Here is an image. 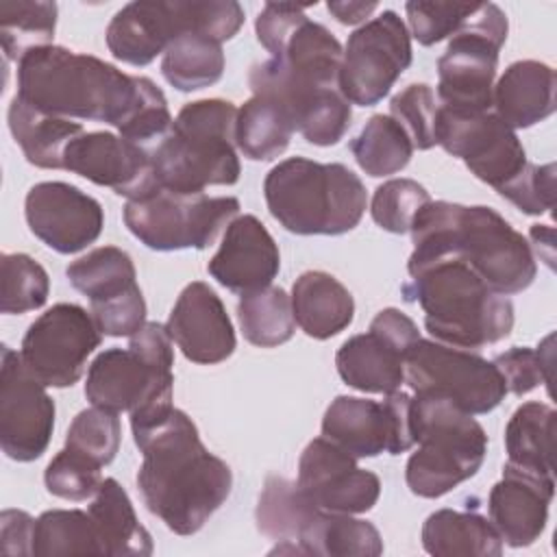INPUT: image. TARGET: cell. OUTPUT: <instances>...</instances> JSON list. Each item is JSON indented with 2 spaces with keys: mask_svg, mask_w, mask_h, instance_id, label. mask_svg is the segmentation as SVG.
<instances>
[{
  "mask_svg": "<svg viewBox=\"0 0 557 557\" xmlns=\"http://www.w3.org/2000/svg\"><path fill=\"white\" fill-rule=\"evenodd\" d=\"M133 440L144 455L137 487L148 511L176 535L198 533L231 494L228 463L205 448L191 418L176 407Z\"/></svg>",
  "mask_w": 557,
  "mask_h": 557,
  "instance_id": "6da1fadb",
  "label": "cell"
},
{
  "mask_svg": "<svg viewBox=\"0 0 557 557\" xmlns=\"http://www.w3.org/2000/svg\"><path fill=\"white\" fill-rule=\"evenodd\" d=\"M159 94L150 78L63 46H41L17 61V98L50 115L107 122L117 133Z\"/></svg>",
  "mask_w": 557,
  "mask_h": 557,
  "instance_id": "7a4b0ae2",
  "label": "cell"
},
{
  "mask_svg": "<svg viewBox=\"0 0 557 557\" xmlns=\"http://www.w3.org/2000/svg\"><path fill=\"white\" fill-rule=\"evenodd\" d=\"M409 261L453 257L503 296L524 292L537 274L531 244L492 207L429 200L409 228Z\"/></svg>",
  "mask_w": 557,
  "mask_h": 557,
  "instance_id": "3957f363",
  "label": "cell"
},
{
  "mask_svg": "<svg viewBox=\"0 0 557 557\" xmlns=\"http://www.w3.org/2000/svg\"><path fill=\"white\" fill-rule=\"evenodd\" d=\"M409 281L403 285L407 302L424 311L426 331L442 344L481 348L505 339L513 329V305L494 292L472 268L435 257L407 263Z\"/></svg>",
  "mask_w": 557,
  "mask_h": 557,
  "instance_id": "277c9868",
  "label": "cell"
},
{
  "mask_svg": "<svg viewBox=\"0 0 557 557\" xmlns=\"http://www.w3.org/2000/svg\"><path fill=\"white\" fill-rule=\"evenodd\" d=\"M174 348L161 324L135 333L128 348L102 350L87 370L85 396L94 407L128 411L133 435L154 426L172 409Z\"/></svg>",
  "mask_w": 557,
  "mask_h": 557,
  "instance_id": "5b68a950",
  "label": "cell"
},
{
  "mask_svg": "<svg viewBox=\"0 0 557 557\" xmlns=\"http://www.w3.org/2000/svg\"><path fill=\"white\" fill-rule=\"evenodd\" d=\"M272 218L296 235H344L368 205L361 178L344 163H318L292 157L276 163L263 181Z\"/></svg>",
  "mask_w": 557,
  "mask_h": 557,
  "instance_id": "8992f818",
  "label": "cell"
},
{
  "mask_svg": "<svg viewBox=\"0 0 557 557\" xmlns=\"http://www.w3.org/2000/svg\"><path fill=\"white\" fill-rule=\"evenodd\" d=\"M237 109L228 100L187 102L170 133L150 150L157 181L176 194H205L211 185L239 181L235 146Z\"/></svg>",
  "mask_w": 557,
  "mask_h": 557,
  "instance_id": "52a82bcc",
  "label": "cell"
},
{
  "mask_svg": "<svg viewBox=\"0 0 557 557\" xmlns=\"http://www.w3.org/2000/svg\"><path fill=\"white\" fill-rule=\"evenodd\" d=\"M416 453L407 459V487L420 498H440L472 479L483 466L487 435L472 413L431 392L411 396Z\"/></svg>",
  "mask_w": 557,
  "mask_h": 557,
  "instance_id": "ba28073f",
  "label": "cell"
},
{
  "mask_svg": "<svg viewBox=\"0 0 557 557\" xmlns=\"http://www.w3.org/2000/svg\"><path fill=\"white\" fill-rule=\"evenodd\" d=\"M237 213L239 200L233 196L176 194L159 185L141 198L126 200L124 224L150 250H202Z\"/></svg>",
  "mask_w": 557,
  "mask_h": 557,
  "instance_id": "9c48e42d",
  "label": "cell"
},
{
  "mask_svg": "<svg viewBox=\"0 0 557 557\" xmlns=\"http://www.w3.org/2000/svg\"><path fill=\"white\" fill-rule=\"evenodd\" d=\"M507 15L494 2H479L468 24L455 33L437 61L440 107L483 113L492 111L498 52L507 39Z\"/></svg>",
  "mask_w": 557,
  "mask_h": 557,
  "instance_id": "30bf717a",
  "label": "cell"
},
{
  "mask_svg": "<svg viewBox=\"0 0 557 557\" xmlns=\"http://www.w3.org/2000/svg\"><path fill=\"white\" fill-rule=\"evenodd\" d=\"M405 383L418 392L446 396L472 416L494 411L507 396L494 361L437 339H418L405 355Z\"/></svg>",
  "mask_w": 557,
  "mask_h": 557,
  "instance_id": "8fae6325",
  "label": "cell"
},
{
  "mask_svg": "<svg viewBox=\"0 0 557 557\" xmlns=\"http://www.w3.org/2000/svg\"><path fill=\"white\" fill-rule=\"evenodd\" d=\"M411 35L403 17L385 9L348 37L337 81L339 91L350 104L372 107L389 94L411 65Z\"/></svg>",
  "mask_w": 557,
  "mask_h": 557,
  "instance_id": "7c38bea8",
  "label": "cell"
},
{
  "mask_svg": "<svg viewBox=\"0 0 557 557\" xmlns=\"http://www.w3.org/2000/svg\"><path fill=\"white\" fill-rule=\"evenodd\" d=\"M100 335L87 309L74 302H59L28 326L20 357L46 387H72L83 376L87 357L100 346Z\"/></svg>",
  "mask_w": 557,
  "mask_h": 557,
  "instance_id": "4fadbf2b",
  "label": "cell"
},
{
  "mask_svg": "<svg viewBox=\"0 0 557 557\" xmlns=\"http://www.w3.org/2000/svg\"><path fill=\"white\" fill-rule=\"evenodd\" d=\"M435 141L496 191L507 187L529 165L516 131L494 111L463 113L440 107Z\"/></svg>",
  "mask_w": 557,
  "mask_h": 557,
  "instance_id": "5bb4252c",
  "label": "cell"
},
{
  "mask_svg": "<svg viewBox=\"0 0 557 557\" xmlns=\"http://www.w3.org/2000/svg\"><path fill=\"white\" fill-rule=\"evenodd\" d=\"M322 437L355 459L381 453L400 455L416 446L411 429V396L385 394V400L337 396L324 411Z\"/></svg>",
  "mask_w": 557,
  "mask_h": 557,
  "instance_id": "9a60e30c",
  "label": "cell"
},
{
  "mask_svg": "<svg viewBox=\"0 0 557 557\" xmlns=\"http://www.w3.org/2000/svg\"><path fill=\"white\" fill-rule=\"evenodd\" d=\"M420 339L416 322L400 309L387 307L374 315L370 331L348 337L335 366L342 381L359 392L392 394L405 383V355Z\"/></svg>",
  "mask_w": 557,
  "mask_h": 557,
  "instance_id": "2e32d148",
  "label": "cell"
},
{
  "mask_svg": "<svg viewBox=\"0 0 557 557\" xmlns=\"http://www.w3.org/2000/svg\"><path fill=\"white\" fill-rule=\"evenodd\" d=\"M54 400L24 366L20 352L0 350V446L20 463L39 459L54 431Z\"/></svg>",
  "mask_w": 557,
  "mask_h": 557,
  "instance_id": "e0dca14e",
  "label": "cell"
},
{
  "mask_svg": "<svg viewBox=\"0 0 557 557\" xmlns=\"http://www.w3.org/2000/svg\"><path fill=\"white\" fill-rule=\"evenodd\" d=\"M252 96L274 102L298 131L313 146L337 144L352 117L350 102L339 87H320L289 76L276 61L252 65L248 76Z\"/></svg>",
  "mask_w": 557,
  "mask_h": 557,
  "instance_id": "ac0fdd59",
  "label": "cell"
},
{
  "mask_svg": "<svg viewBox=\"0 0 557 557\" xmlns=\"http://www.w3.org/2000/svg\"><path fill=\"white\" fill-rule=\"evenodd\" d=\"M24 215L30 233L59 255L94 244L104 226L100 202L63 181H44L28 189Z\"/></svg>",
  "mask_w": 557,
  "mask_h": 557,
  "instance_id": "d6986e66",
  "label": "cell"
},
{
  "mask_svg": "<svg viewBox=\"0 0 557 557\" xmlns=\"http://www.w3.org/2000/svg\"><path fill=\"white\" fill-rule=\"evenodd\" d=\"M296 483L320 509L333 513H366L381 496V479L326 437L305 446Z\"/></svg>",
  "mask_w": 557,
  "mask_h": 557,
  "instance_id": "ffe728a7",
  "label": "cell"
},
{
  "mask_svg": "<svg viewBox=\"0 0 557 557\" xmlns=\"http://www.w3.org/2000/svg\"><path fill=\"white\" fill-rule=\"evenodd\" d=\"M63 170L109 187L128 200L159 187L150 152L107 131L83 133L70 141L63 154Z\"/></svg>",
  "mask_w": 557,
  "mask_h": 557,
  "instance_id": "44dd1931",
  "label": "cell"
},
{
  "mask_svg": "<svg viewBox=\"0 0 557 557\" xmlns=\"http://www.w3.org/2000/svg\"><path fill=\"white\" fill-rule=\"evenodd\" d=\"M185 33H194L191 0H137L111 17L104 39L117 61L141 67Z\"/></svg>",
  "mask_w": 557,
  "mask_h": 557,
  "instance_id": "7402d4cb",
  "label": "cell"
},
{
  "mask_svg": "<svg viewBox=\"0 0 557 557\" xmlns=\"http://www.w3.org/2000/svg\"><path fill=\"white\" fill-rule=\"evenodd\" d=\"M165 326L185 359L200 366L226 361L237 344L220 296L202 281L183 287Z\"/></svg>",
  "mask_w": 557,
  "mask_h": 557,
  "instance_id": "603a6c76",
  "label": "cell"
},
{
  "mask_svg": "<svg viewBox=\"0 0 557 557\" xmlns=\"http://www.w3.org/2000/svg\"><path fill=\"white\" fill-rule=\"evenodd\" d=\"M553 496L555 476L505 463L503 479L494 483L487 496L490 522L505 544L531 546L546 529Z\"/></svg>",
  "mask_w": 557,
  "mask_h": 557,
  "instance_id": "cb8c5ba5",
  "label": "cell"
},
{
  "mask_svg": "<svg viewBox=\"0 0 557 557\" xmlns=\"http://www.w3.org/2000/svg\"><path fill=\"white\" fill-rule=\"evenodd\" d=\"M281 270V252L257 215H237L224 231L207 272L226 289L244 296L272 285Z\"/></svg>",
  "mask_w": 557,
  "mask_h": 557,
  "instance_id": "d4e9b609",
  "label": "cell"
},
{
  "mask_svg": "<svg viewBox=\"0 0 557 557\" xmlns=\"http://www.w3.org/2000/svg\"><path fill=\"white\" fill-rule=\"evenodd\" d=\"M555 70L542 61L511 63L492 91L494 113L513 131L531 128L555 111Z\"/></svg>",
  "mask_w": 557,
  "mask_h": 557,
  "instance_id": "484cf974",
  "label": "cell"
},
{
  "mask_svg": "<svg viewBox=\"0 0 557 557\" xmlns=\"http://www.w3.org/2000/svg\"><path fill=\"white\" fill-rule=\"evenodd\" d=\"M296 324L313 339H329L350 326L355 300L344 283L322 270L302 272L292 287Z\"/></svg>",
  "mask_w": 557,
  "mask_h": 557,
  "instance_id": "4316f807",
  "label": "cell"
},
{
  "mask_svg": "<svg viewBox=\"0 0 557 557\" xmlns=\"http://www.w3.org/2000/svg\"><path fill=\"white\" fill-rule=\"evenodd\" d=\"M289 553L322 557H376L383 553V537L368 520L352 518V513L318 509L289 546Z\"/></svg>",
  "mask_w": 557,
  "mask_h": 557,
  "instance_id": "83f0119b",
  "label": "cell"
},
{
  "mask_svg": "<svg viewBox=\"0 0 557 557\" xmlns=\"http://www.w3.org/2000/svg\"><path fill=\"white\" fill-rule=\"evenodd\" d=\"M9 128L26 161L46 170L63 168L65 148L85 133L81 122L44 113L17 96L9 104Z\"/></svg>",
  "mask_w": 557,
  "mask_h": 557,
  "instance_id": "f1b7e54d",
  "label": "cell"
},
{
  "mask_svg": "<svg viewBox=\"0 0 557 557\" xmlns=\"http://www.w3.org/2000/svg\"><path fill=\"white\" fill-rule=\"evenodd\" d=\"M104 555L144 557L152 553V537L139 522L126 490L113 479H102L87 507Z\"/></svg>",
  "mask_w": 557,
  "mask_h": 557,
  "instance_id": "f546056e",
  "label": "cell"
},
{
  "mask_svg": "<svg viewBox=\"0 0 557 557\" xmlns=\"http://www.w3.org/2000/svg\"><path fill=\"white\" fill-rule=\"evenodd\" d=\"M422 546L435 557H498L503 540L476 511L437 509L422 524Z\"/></svg>",
  "mask_w": 557,
  "mask_h": 557,
  "instance_id": "4dcf8cb0",
  "label": "cell"
},
{
  "mask_svg": "<svg viewBox=\"0 0 557 557\" xmlns=\"http://www.w3.org/2000/svg\"><path fill=\"white\" fill-rule=\"evenodd\" d=\"M344 48L337 37L322 24L305 20L287 39L283 50L272 57L289 76L320 85V87H339V67H342Z\"/></svg>",
  "mask_w": 557,
  "mask_h": 557,
  "instance_id": "1f68e13d",
  "label": "cell"
},
{
  "mask_svg": "<svg viewBox=\"0 0 557 557\" xmlns=\"http://www.w3.org/2000/svg\"><path fill=\"white\" fill-rule=\"evenodd\" d=\"M555 409L546 403H522L505 426L507 463L555 476Z\"/></svg>",
  "mask_w": 557,
  "mask_h": 557,
  "instance_id": "d6a6232c",
  "label": "cell"
},
{
  "mask_svg": "<svg viewBox=\"0 0 557 557\" xmlns=\"http://www.w3.org/2000/svg\"><path fill=\"white\" fill-rule=\"evenodd\" d=\"M320 507L298 487L296 481L283 476H268L257 503V529L278 542L270 553H289L300 531L313 518Z\"/></svg>",
  "mask_w": 557,
  "mask_h": 557,
  "instance_id": "836d02e7",
  "label": "cell"
},
{
  "mask_svg": "<svg viewBox=\"0 0 557 557\" xmlns=\"http://www.w3.org/2000/svg\"><path fill=\"white\" fill-rule=\"evenodd\" d=\"M294 126L287 115L268 98L252 96L237 109L235 146L250 161L281 157L292 139Z\"/></svg>",
  "mask_w": 557,
  "mask_h": 557,
  "instance_id": "e575fe53",
  "label": "cell"
},
{
  "mask_svg": "<svg viewBox=\"0 0 557 557\" xmlns=\"http://www.w3.org/2000/svg\"><path fill=\"white\" fill-rule=\"evenodd\" d=\"M163 78L178 91H198L218 83L224 74L222 44L202 35L176 37L161 61Z\"/></svg>",
  "mask_w": 557,
  "mask_h": 557,
  "instance_id": "d590c367",
  "label": "cell"
},
{
  "mask_svg": "<svg viewBox=\"0 0 557 557\" xmlns=\"http://www.w3.org/2000/svg\"><path fill=\"white\" fill-rule=\"evenodd\" d=\"M237 318L246 342L259 348L281 346L296 331L292 296L276 285L244 294L237 302Z\"/></svg>",
  "mask_w": 557,
  "mask_h": 557,
  "instance_id": "8d00e7d4",
  "label": "cell"
},
{
  "mask_svg": "<svg viewBox=\"0 0 557 557\" xmlns=\"http://www.w3.org/2000/svg\"><path fill=\"white\" fill-rule=\"evenodd\" d=\"M350 152L368 176H389L407 168L413 144L392 115L376 113L350 141Z\"/></svg>",
  "mask_w": 557,
  "mask_h": 557,
  "instance_id": "74e56055",
  "label": "cell"
},
{
  "mask_svg": "<svg viewBox=\"0 0 557 557\" xmlns=\"http://www.w3.org/2000/svg\"><path fill=\"white\" fill-rule=\"evenodd\" d=\"M65 276L74 289L89 298V302L113 298L137 285L133 259L117 246H100L89 250L65 268Z\"/></svg>",
  "mask_w": 557,
  "mask_h": 557,
  "instance_id": "f35d334b",
  "label": "cell"
},
{
  "mask_svg": "<svg viewBox=\"0 0 557 557\" xmlns=\"http://www.w3.org/2000/svg\"><path fill=\"white\" fill-rule=\"evenodd\" d=\"M33 555H104L89 511L50 509L35 520Z\"/></svg>",
  "mask_w": 557,
  "mask_h": 557,
  "instance_id": "ab89813d",
  "label": "cell"
},
{
  "mask_svg": "<svg viewBox=\"0 0 557 557\" xmlns=\"http://www.w3.org/2000/svg\"><path fill=\"white\" fill-rule=\"evenodd\" d=\"M54 2H0V44L9 61L50 46L57 28Z\"/></svg>",
  "mask_w": 557,
  "mask_h": 557,
  "instance_id": "60d3db41",
  "label": "cell"
},
{
  "mask_svg": "<svg viewBox=\"0 0 557 557\" xmlns=\"http://www.w3.org/2000/svg\"><path fill=\"white\" fill-rule=\"evenodd\" d=\"M2 294L0 309L7 315L35 311L46 305L50 278L41 263L24 252L2 255Z\"/></svg>",
  "mask_w": 557,
  "mask_h": 557,
  "instance_id": "b9f144b4",
  "label": "cell"
},
{
  "mask_svg": "<svg viewBox=\"0 0 557 557\" xmlns=\"http://www.w3.org/2000/svg\"><path fill=\"white\" fill-rule=\"evenodd\" d=\"M122 442V424L115 411L102 407L83 409L70 424L65 448L91 459L100 468L109 466Z\"/></svg>",
  "mask_w": 557,
  "mask_h": 557,
  "instance_id": "7bdbcfd3",
  "label": "cell"
},
{
  "mask_svg": "<svg viewBox=\"0 0 557 557\" xmlns=\"http://www.w3.org/2000/svg\"><path fill=\"white\" fill-rule=\"evenodd\" d=\"M431 200L429 191L413 178H389L374 189L370 213L387 233H409L418 211Z\"/></svg>",
  "mask_w": 557,
  "mask_h": 557,
  "instance_id": "ee69618b",
  "label": "cell"
},
{
  "mask_svg": "<svg viewBox=\"0 0 557 557\" xmlns=\"http://www.w3.org/2000/svg\"><path fill=\"white\" fill-rule=\"evenodd\" d=\"M440 104L433 89L426 83H411L398 91L389 102V115L405 128L413 148L429 150L437 146L435 126H437Z\"/></svg>",
  "mask_w": 557,
  "mask_h": 557,
  "instance_id": "f6af8a7d",
  "label": "cell"
},
{
  "mask_svg": "<svg viewBox=\"0 0 557 557\" xmlns=\"http://www.w3.org/2000/svg\"><path fill=\"white\" fill-rule=\"evenodd\" d=\"M550 344H553V335H548L542 342L540 350H533L527 346H513L494 359V366L498 368L507 392L516 396H524L542 383L550 392V368H553Z\"/></svg>",
  "mask_w": 557,
  "mask_h": 557,
  "instance_id": "bcb514c9",
  "label": "cell"
},
{
  "mask_svg": "<svg viewBox=\"0 0 557 557\" xmlns=\"http://www.w3.org/2000/svg\"><path fill=\"white\" fill-rule=\"evenodd\" d=\"M479 2H426V0H411L405 4L407 20L411 35L422 46L440 44L446 37L459 33L470 15L474 13Z\"/></svg>",
  "mask_w": 557,
  "mask_h": 557,
  "instance_id": "7dc6e473",
  "label": "cell"
},
{
  "mask_svg": "<svg viewBox=\"0 0 557 557\" xmlns=\"http://www.w3.org/2000/svg\"><path fill=\"white\" fill-rule=\"evenodd\" d=\"M44 483L57 498L74 503L87 500L98 492L102 483L100 466L70 448H63L50 459L44 472Z\"/></svg>",
  "mask_w": 557,
  "mask_h": 557,
  "instance_id": "c3c4849f",
  "label": "cell"
},
{
  "mask_svg": "<svg viewBox=\"0 0 557 557\" xmlns=\"http://www.w3.org/2000/svg\"><path fill=\"white\" fill-rule=\"evenodd\" d=\"M498 194L527 215L548 213L555 205V163H529L524 172Z\"/></svg>",
  "mask_w": 557,
  "mask_h": 557,
  "instance_id": "681fc988",
  "label": "cell"
},
{
  "mask_svg": "<svg viewBox=\"0 0 557 557\" xmlns=\"http://www.w3.org/2000/svg\"><path fill=\"white\" fill-rule=\"evenodd\" d=\"M89 313L100 333L109 337H131L146 324V300L139 285H133L113 298L91 302Z\"/></svg>",
  "mask_w": 557,
  "mask_h": 557,
  "instance_id": "f907efd6",
  "label": "cell"
},
{
  "mask_svg": "<svg viewBox=\"0 0 557 557\" xmlns=\"http://www.w3.org/2000/svg\"><path fill=\"white\" fill-rule=\"evenodd\" d=\"M309 20L305 15V7L300 4H292V2H268L261 13L257 15L255 22V33L259 44L272 54L276 57L283 46L287 44V39L292 37V33L305 22Z\"/></svg>",
  "mask_w": 557,
  "mask_h": 557,
  "instance_id": "816d5d0a",
  "label": "cell"
},
{
  "mask_svg": "<svg viewBox=\"0 0 557 557\" xmlns=\"http://www.w3.org/2000/svg\"><path fill=\"white\" fill-rule=\"evenodd\" d=\"M35 518L22 509H4L0 516V550L9 557L33 555Z\"/></svg>",
  "mask_w": 557,
  "mask_h": 557,
  "instance_id": "f5cc1de1",
  "label": "cell"
},
{
  "mask_svg": "<svg viewBox=\"0 0 557 557\" xmlns=\"http://www.w3.org/2000/svg\"><path fill=\"white\" fill-rule=\"evenodd\" d=\"M376 2H329L326 9L329 13L339 22V24H359L366 17H370V13L376 11Z\"/></svg>",
  "mask_w": 557,
  "mask_h": 557,
  "instance_id": "db71d44e",
  "label": "cell"
}]
</instances>
